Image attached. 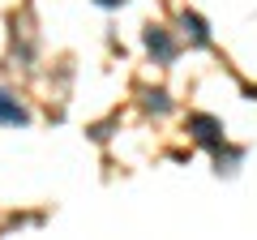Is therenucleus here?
I'll return each mask as SVG.
<instances>
[{
    "label": "nucleus",
    "instance_id": "1",
    "mask_svg": "<svg viewBox=\"0 0 257 240\" xmlns=\"http://www.w3.org/2000/svg\"><path fill=\"white\" fill-rule=\"evenodd\" d=\"M189 129H193V138L206 142V146H219V142H223L219 120H210V116H193V120H189Z\"/></svg>",
    "mask_w": 257,
    "mask_h": 240
},
{
    "label": "nucleus",
    "instance_id": "2",
    "mask_svg": "<svg viewBox=\"0 0 257 240\" xmlns=\"http://www.w3.org/2000/svg\"><path fill=\"white\" fill-rule=\"evenodd\" d=\"M0 125H26V111H22L18 99H9L5 90H0Z\"/></svg>",
    "mask_w": 257,
    "mask_h": 240
},
{
    "label": "nucleus",
    "instance_id": "3",
    "mask_svg": "<svg viewBox=\"0 0 257 240\" xmlns=\"http://www.w3.org/2000/svg\"><path fill=\"white\" fill-rule=\"evenodd\" d=\"M146 47H150V52H155L159 56V60H172V43H167V35H163V30H146Z\"/></svg>",
    "mask_w": 257,
    "mask_h": 240
},
{
    "label": "nucleus",
    "instance_id": "4",
    "mask_svg": "<svg viewBox=\"0 0 257 240\" xmlns=\"http://www.w3.org/2000/svg\"><path fill=\"white\" fill-rule=\"evenodd\" d=\"M180 26L193 35V43H210V30H206V22L197 18V13H184V18H180Z\"/></svg>",
    "mask_w": 257,
    "mask_h": 240
},
{
    "label": "nucleus",
    "instance_id": "5",
    "mask_svg": "<svg viewBox=\"0 0 257 240\" xmlns=\"http://www.w3.org/2000/svg\"><path fill=\"white\" fill-rule=\"evenodd\" d=\"M99 5H107V9H116V5H124V0H99Z\"/></svg>",
    "mask_w": 257,
    "mask_h": 240
}]
</instances>
